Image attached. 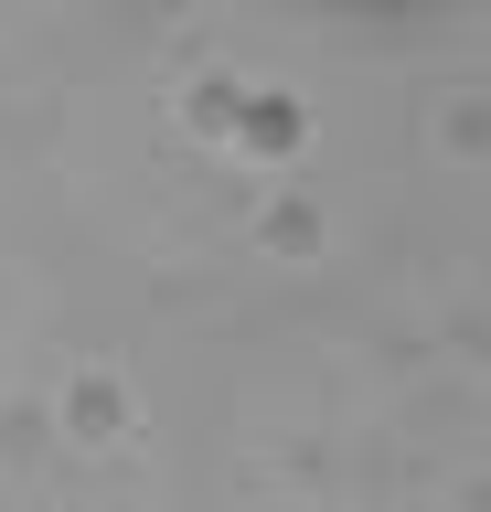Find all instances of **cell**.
<instances>
[]
</instances>
